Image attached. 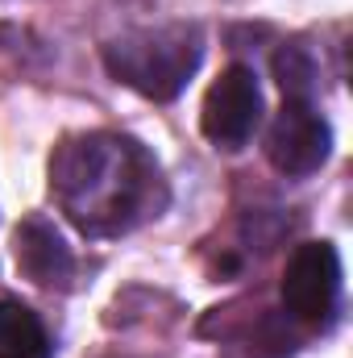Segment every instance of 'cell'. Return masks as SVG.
Returning a JSON list of instances; mask_svg holds the SVG:
<instances>
[{
	"instance_id": "1",
	"label": "cell",
	"mask_w": 353,
	"mask_h": 358,
	"mask_svg": "<svg viewBox=\"0 0 353 358\" xmlns=\"http://www.w3.org/2000/svg\"><path fill=\"white\" fill-rule=\"evenodd\" d=\"M50 196L88 238H117L167 208V179L142 142L96 129L54 146Z\"/></svg>"
},
{
	"instance_id": "2",
	"label": "cell",
	"mask_w": 353,
	"mask_h": 358,
	"mask_svg": "<svg viewBox=\"0 0 353 358\" xmlns=\"http://www.w3.org/2000/svg\"><path fill=\"white\" fill-rule=\"evenodd\" d=\"M200 59H204V34L200 25L187 21L133 29L104 46V67L112 71V80H121L146 100H175L195 76Z\"/></svg>"
},
{
	"instance_id": "3",
	"label": "cell",
	"mask_w": 353,
	"mask_h": 358,
	"mask_svg": "<svg viewBox=\"0 0 353 358\" xmlns=\"http://www.w3.org/2000/svg\"><path fill=\"white\" fill-rule=\"evenodd\" d=\"M258 121H262V92L254 71L241 63L225 67L204 96V113H200L204 138L220 150H241L254 138Z\"/></svg>"
},
{
	"instance_id": "4",
	"label": "cell",
	"mask_w": 353,
	"mask_h": 358,
	"mask_svg": "<svg viewBox=\"0 0 353 358\" xmlns=\"http://www.w3.org/2000/svg\"><path fill=\"white\" fill-rule=\"evenodd\" d=\"M341 296V259L333 242H303L283 271V304L299 321H329Z\"/></svg>"
},
{
	"instance_id": "5",
	"label": "cell",
	"mask_w": 353,
	"mask_h": 358,
	"mask_svg": "<svg viewBox=\"0 0 353 358\" xmlns=\"http://www.w3.org/2000/svg\"><path fill=\"white\" fill-rule=\"evenodd\" d=\"M329 150H333V129L308 100H287L266 129V159L283 176L320 171Z\"/></svg>"
},
{
	"instance_id": "6",
	"label": "cell",
	"mask_w": 353,
	"mask_h": 358,
	"mask_svg": "<svg viewBox=\"0 0 353 358\" xmlns=\"http://www.w3.org/2000/svg\"><path fill=\"white\" fill-rule=\"evenodd\" d=\"M13 259H17V271L38 287H67L75 275V259L63 234L46 217H25L13 229Z\"/></svg>"
},
{
	"instance_id": "7",
	"label": "cell",
	"mask_w": 353,
	"mask_h": 358,
	"mask_svg": "<svg viewBox=\"0 0 353 358\" xmlns=\"http://www.w3.org/2000/svg\"><path fill=\"white\" fill-rule=\"evenodd\" d=\"M0 358H50V338L25 304L0 300Z\"/></svg>"
},
{
	"instance_id": "8",
	"label": "cell",
	"mask_w": 353,
	"mask_h": 358,
	"mask_svg": "<svg viewBox=\"0 0 353 358\" xmlns=\"http://www.w3.org/2000/svg\"><path fill=\"white\" fill-rule=\"evenodd\" d=\"M274 80L287 92V100H308L316 88V63L308 59L303 46H283L274 55Z\"/></svg>"
}]
</instances>
